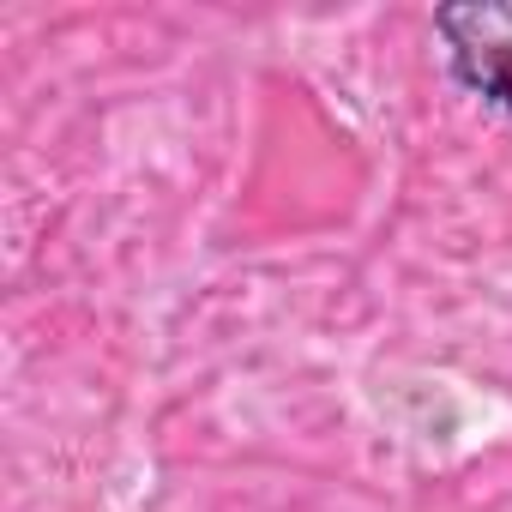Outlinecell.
Here are the masks:
<instances>
[{
  "label": "cell",
  "instance_id": "1",
  "mask_svg": "<svg viewBox=\"0 0 512 512\" xmlns=\"http://www.w3.org/2000/svg\"><path fill=\"white\" fill-rule=\"evenodd\" d=\"M434 37L458 91L512 121V0H452L434 7Z\"/></svg>",
  "mask_w": 512,
  "mask_h": 512
}]
</instances>
